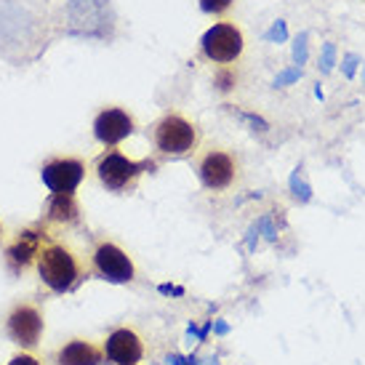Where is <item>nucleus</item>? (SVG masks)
Masks as SVG:
<instances>
[{"label": "nucleus", "mask_w": 365, "mask_h": 365, "mask_svg": "<svg viewBox=\"0 0 365 365\" xmlns=\"http://www.w3.org/2000/svg\"><path fill=\"white\" fill-rule=\"evenodd\" d=\"M59 35L75 41H112L118 14L112 0H59L53 11Z\"/></svg>", "instance_id": "obj_1"}, {"label": "nucleus", "mask_w": 365, "mask_h": 365, "mask_svg": "<svg viewBox=\"0 0 365 365\" xmlns=\"http://www.w3.org/2000/svg\"><path fill=\"white\" fill-rule=\"evenodd\" d=\"M35 272L51 294H72L86 280L88 267L70 243H64L48 232L41 254H38V262H35Z\"/></svg>", "instance_id": "obj_2"}, {"label": "nucleus", "mask_w": 365, "mask_h": 365, "mask_svg": "<svg viewBox=\"0 0 365 365\" xmlns=\"http://www.w3.org/2000/svg\"><path fill=\"white\" fill-rule=\"evenodd\" d=\"M43 16L24 0H0V56L32 51L41 46Z\"/></svg>", "instance_id": "obj_3"}, {"label": "nucleus", "mask_w": 365, "mask_h": 365, "mask_svg": "<svg viewBox=\"0 0 365 365\" xmlns=\"http://www.w3.org/2000/svg\"><path fill=\"white\" fill-rule=\"evenodd\" d=\"M155 153L165 158H190L200 150V128L182 112H165L150 128Z\"/></svg>", "instance_id": "obj_4"}, {"label": "nucleus", "mask_w": 365, "mask_h": 365, "mask_svg": "<svg viewBox=\"0 0 365 365\" xmlns=\"http://www.w3.org/2000/svg\"><path fill=\"white\" fill-rule=\"evenodd\" d=\"M155 163L150 160H133L128 155H123L120 150H104L96 163H93V173H96V179L102 184L107 192L112 195H131L136 192V187L142 182V176L150 168H153Z\"/></svg>", "instance_id": "obj_5"}, {"label": "nucleus", "mask_w": 365, "mask_h": 365, "mask_svg": "<svg viewBox=\"0 0 365 365\" xmlns=\"http://www.w3.org/2000/svg\"><path fill=\"white\" fill-rule=\"evenodd\" d=\"M195 173L197 182L208 192H230L243 179V163L227 147H205L203 153H195Z\"/></svg>", "instance_id": "obj_6"}, {"label": "nucleus", "mask_w": 365, "mask_h": 365, "mask_svg": "<svg viewBox=\"0 0 365 365\" xmlns=\"http://www.w3.org/2000/svg\"><path fill=\"white\" fill-rule=\"evenodd\" d=\"M6 336L19 349L35 352L46 336V314L35 302H16L6 314Z\"/></svg>", "instance_id": "obj_7"}, {"label": "nucleus", "mask_w": 365, "mask_h": 365, "mask_svg": "<svg viewBox=\"0 0 365 365\" xmlns=\"http://www.w3.org/2000/svg\"><path fill=\"white\" fill-rule=\"evenodd\" d=\"M200 51L213 64H235L245 51V35L243 30L232 21H219L203 32L200 38Z\"/></svg>", "instance_id": "obj_8"}, {"label": "nucleus", "mask_w": 365, "mask_h": 365, "mask_svg": "<svg viewBox=\"0 0 365 365\" xmlns=\"http://www.w3.org/2000/svg\"><path fill=\"white\" fill-rule=\"evenodd\" d=\"M91 272L96 277H102L107 283L123 285L136 280V264L118 243L112 240H99L91 251Z\"/></svg>", "instance_id": "obj_9"}, {"label": "nucleus", "mask_w": 365, "mask_h": 365, "mask_svg": "<svg viewBox=\"0 0 365 365\" xmlns=\"http://www.w3.org/2000/svg\"><path fill=\"white\" fill-rule=\"evenodd\" d=\"M86 160L75 155H53L41 165V182L53 195H75L86 182Z\"/></svg>", "instance_id": "obj_10"}, {"label": "nucleus", "mask_w": 365, "mask_h": 365, "mask_svg": "<svg viewBox=\"0 0 365 365\" xmlns=\"http://www.w3.org/2000/svg\"><path fill=\"white\" fill-rule=\"evenodd\" d=\"M46 237H48V224H32V227L14 232V237L6 243V251H3L6 267L14 274H24L27 269H35V262H38V254H41Z\"/></svg>", "instance_id": "obj_11"}, {"label": "nucleus", "mask_w": 365, "mask_h": 365, "mask_svg": "<svg viewBox=\"0 0 365 365\" xmlns=\"http://www.w3.org/2000/svg\"><path fill=\"white\" fill-rule=\"evenodd\" d=\"M104 346V365H144L147 355V344H144L142 334L133 325H118L112 328L107 339L102 341Z\"/></svg>", "instance_id": "obj_12"}, {"label": "nucleus", "mask_w": 365, "mask_h": 365, "mask_svg": "<svg viewBox=\"0 0 365 365\" xmlns=\"http://www.w3.org/2000/svg\"><path fill=\"white\" fill-rule=\"evenodd\" d=\"M136 133V118L125 107H104L96 118H93V139L102 147H118L125 142L128 136Z\"/></svg>", "instance_id": "obj_13"}, {"label": "nucleus", "mask_w": 365, "mask_h": 365, "mask_svg": "<svg viewBox=\"0 0 365 365\" xmlns=\"http://www.w3.org/2000/svg\"><path fill=\"white\" fill-rule=\"evenodd\" d=\"M56 365H104V346L75 336L56 349Z\"/></svg>", "instance_id": "obj_14"}, {"label": "nucleus", "mask_w": 365, "mask_h": 365, "mask_svg": "<svg viewBox=\"0 0 365 365\" xmlns=\"http://www.w3.org/2000/svg\"><path fill=\"white\" fill-rule=\"evenodd\" d=\"M46 224H59V227H72L81 222V203L75 195H48L46 200Z\"/></svg>", "instance_id": "obj_15"}, {"label": "nucleus", "mask_w": 365, "mask_h": 365, "mask_svg": "<svg viewBox=\"0 0 365 365\" xmlns=\"http://www.w3.org/2000/svg\"><path fill=\"white\" fill-rule=\"evenodd\" d=\"M197 6L203 14L208 16H224V14H230L235 6V0H197Z\"/></svg>", "instance_id": "obj_16"}, {"label": "nucleus", "mask_w": 365, "mask_h": 365, "mask_svg": "<svg viewBox=\"0 0 365 365\" xmlns=\"http://www.w3.org/2000/svg\"><path fill=\"white\" fill-rule=\"evenodd\" d=\"M9 365H43V360L35 355V352H27V349H21L19 355L11 357Z\"/></svg>", "instance_id": "obj_17"}, {"label": "nucleus", "mask_w": 365, "mask_h": 365, "mask_svg": "<svg viewBox=\"0 0 365 365\" xmlns=\"http://www.w3.org/2000/svg\"><path fill=\"white\" fill-rule=\"evenodd\" d=\"M3 235H6V230H3V222H0V240H3Z\"/></svg>", "instance_id": "obj_18"}]
</instances>
